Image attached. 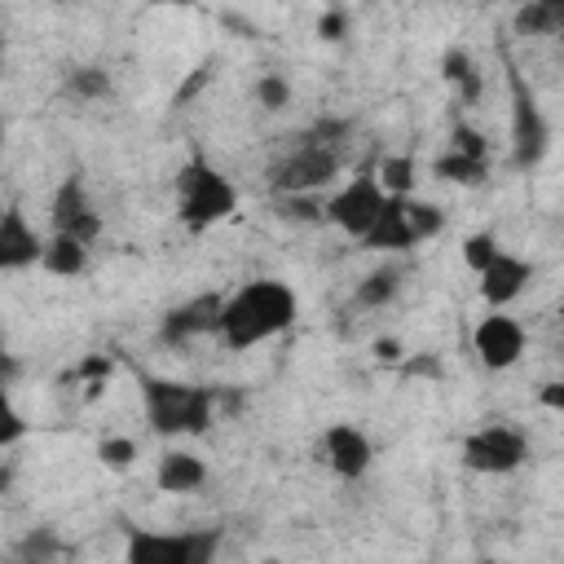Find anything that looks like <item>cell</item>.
I'll list each match as a JSON object with an SVG mask.
<instances>
[{
    "instance_id": "6da1fadb",
    "label": "cell",
    "mask_w": 564,
    "mask_h": 564,
    "mask_svg": "<svg viewBox=\"0 0 564 564\" xmlns=\"http://www.w3.org/2000/svg\"><path fill=\"white\" fill-rule=\"evenodd\" d=\"M295 317H300V300H295V291L286 282H278V278H251V282H242L238 291L225 295L216 335L225 339V348L247 352V348L282 335Z\"/></svg>"
},
{
    "instance_id": "7a4b0ae2",
    "label": "cell",
    "mask_w": 564,
    "mask_h": 564,
    "mask_svg": "<svg viewBox=\"0 0 564 564\" xmlns=\"http://www.w3.org/2000/svg\"><path fill=\"white\" fill-rule=\"evenodd\" d=\"M216 392L220 388L141 375V405H145L150 432L154 436H203L216 419Z\"/></svg>"
},
{
    "instance_id": "3957f363",
    "label": "cell",
    "mask_w": 564,
    "mask_h": 564,
    "mask_svg": "<svg viewBox=\"0 0 564 564\" xmlns=\"http://www.w3.org/2000/svg\"><path fill=\"white\" fill-rule=\"evenodd\" d=\"M234 212H238V185L203 154H189L176 172V220L189 234H207L225 225Z\"/></svg>"
},
{
    "instance_id": "277c9868",
    "label": "cell",
    "mask_w": 564,
    "mask_h": 564,
    "mask_svg": "<svg viewBox=\"0 0 564 564\" xmlns=\"http://www.w3.org/2000/svg\"><path fill=\"white\" fill-rule=\"evenodd\" d=\"M269 194H317L326 185H335L339 176V154L335 145H295L282 159L269 163Z\"/></svg>"
},
{
    "instance_id": "5b68a950",
    "label": "cell",
    "mask_w": 564,
    "mask_h": 564,
    "mask_svg": "<svg viewBox=\"0 0 564 564\" xmlns=\"http://www.w3.org/2000/svg\"><path fill=\"white\" fill-rule=\"evenodd\" d=\"M529 458V436L511 423H485L463 436V463L480 476H507Z\"/></svg>"
},
{
    "instance_id": "8992f818",
    "label": "cell",
    "mask_w": 564,
    "mask_h": 564,
    "mask_svg": "<svg viewBox=\"0 0 564 564\" xmlns=\"http://www.w3.org/2000/svg\"><path fill=\"white\" fill-rule=\"evenodd\" d=\"M220 546L216 529H181V533H132L128 560L132 564H207Z\"/></svg>"
},
{
    "instance_id": "52a82bcc",
    "label": "cell",
    "mask_w": 564,
    "mask_h": 564,
    "mask_svg": "<svg viewBox=\"0 0 564 564\" xmlns=\"http://www.w3.org/2000/svg\"><path fill=\"white\" fill-rule=\"evenodd\" d=\"M383 185L375 181V167H361L352 181H344L330 198H326V225H335L348 238H361L370 229V220L383 207Z\"/></svg>"
},
{
    "instance_id": "ba28073f",
    "label": "cell",
    "mask_w": 564,
    "mask_h": 564,
    "mask_svg": "<svg viewBox=\"0 0 564 564\" xmlns=\"http://www.w3.org/2000/svg\"><path fill=\"white\" fill-rule=\"evenodd\" d=\"M546 150H551V123L542 119V110L529 97L524 79L511 75V163L520 172H529V167L542 163Z\"/></svg>"
},
{
    "instance_id": "9c48e42d",
    "label": "cell",
    "mask_w": 564,
    "mask_h": 564,
    "mask_svg": "<svg viewBox=\"0 0 564 564\" xmlns=\"http://www.w3.org/2000/svg\"><path fill=\"white\" fill-rule=\"evenodd\" d=\"M48 220H53V234H70V238L84 242V247H93V242L101 238V212L93 207L88 185H84L79 176H66V181L53 189Z\"/></svg>"
},
{
    "instance_id": "30bf717a",
    "label": "cell",
    "mask_w": 564,
    "mask_h": 564,
    "mask_svg": "<svg viewBox=\"0 0 564 564\" xmlns=\"http://www.w3.org/2000/svg\"><path fill=\"white\" fill-rule=\"evenodd\" d=\"M524 344H529L524 326L516 317H507L502 308H489L471 330V348L485 370H511L524 357Z\"/></svg>"
},
{
    "instance_id": "8fae6325",
    "label": "cell",
    "mask_w": 564,
    "mask_h": 564,
    "mask_svg": "<svg viewBox=\"0 0 564 564\" xmlns=\"http://www.w3.org/2000/svg\"><path fill=\"white\" fill-rule=\"evenodd\" d=\"M220 304H225L220 291H203V295H194V300L167 308L163 322H159V339H163L167 348H181V344H189V339H198V335H216Z\"/></svg>"
},
{
    "instance_id": "7c38bea8",
    "label": "cell",
    "mask_w": 564,
    "mask_h": 564,
    "mask_svg": "<svg viewBox=\"0 0 564 564\" xmlns=\"http://www.w3.org/2000/svg\"><path fill=\"white\" fill-rule=\"evenodd\" d=\"M40 251H44V238L26 220V212L18 203L0 207V273H18V269L40 264Z\"/></svg>"
},
{
    "instance_id": "4fadbf2b",
    "label": "cell",
    "mask_w": 564,
    "mask_h": 564,
    "mask_svg": "<svg viewBox=\"0 0 564 564\" xmlns=\"http://www.w3.org/2000/svg\"><path fill=\"white\" fill-rule=\"evenodd\" d=\"M322 454H326V463H330L335 476L361 480V476L370 471L375 445H370V436H366L361 427H352V423H330V427L322 432Z\"/></svg>"
},
{
    "instance_id": "5bb4252c",
    "label": "cell",
    "mask_w": 564,
    "mask_h": 564,
    "mask_svg": "<svg viewBox=\"0 0 564 564\" xmlns=\"http://www.w3.org/2000/svg\"><path fill=\"white\" fill-rule=\"evenodd\" d=\"M476 278H480V300H485L489 308H507V304L529 286L533 264H529L524 256H516V251H502V247H498V256H494Z\"/></svg>"
},
{
    "instance_id": "9a60e30c",
    "label": "cell",
    "mask_w": 564,
    "mask_h": 564,
    "mask_svg": "<svg viewBox=\"0 0 564 564\" xmlns=\"http://www.w3.org/2000/svg\"><path fill=\"white\" fill-rule=\"evenodd\" d=\"M357 242H361V251H383V256H401V251L419 247L410 225H405V194H388L379 216L370 220V229Z\"/></svg>"
},
{
    "instance_id": "2e32d148",
    "label": "cell",
    "mask_w": 564,
    "mask_h": 564,
    "mask_svg": "<svg viewBox=\"0 0 564 564\" xmlns=\"http://www.w3.org/2000/svg\"><path fill=\"white\" fill-rule=\"evenodd\" d=\"M154 485L163 494H194L207 485V463L189 449H167L159 454V467H154Z\"/></svg>"
},
{
    "instance_id": "e0dca14e",
    "label": "cell",
    "mask_w": 564,
    "mask_h": 564,
    "mask_svg": "<svg viewBox=\"0 0 564 564\" xmlns=\"http://www.w3.org/2000/svg\"><path fill=\"white\" fill-rule=\"evenodd\" d=\"M40 269L53 273V278H79V273L88 269V247L75 242L70 234H53V238H44Z\"/></svg>"
},
{
    "instance_id": "ac0fdd59",
    "label": "cell",
    "mask_w": 564,
    "mask_h": 564,
    "mask_svg": "<svg viewBox=\"0 0 564 564\" xmlns=\"http://www.w3.org/2000/svg\"><path fill=\"white\" fill-rule=\"evenodd\" d=\"M432 176L445 181V185H463V189H476L485 185L489 176V159H471V154H458V150H445L432 159Z\"/></svg>"
},
{
    "instance_id": "d6986e66",
    "label": "cell",
    "mask_w": 564,
    "mask_h": 564,
    "mask_svg": "<svg viewBox=\"0 0 564 564\" xmlns=\"http://www.w3.org/2000/svg\"><path fill=\"white\" fill-rule=\"evenodd\" d=\"M441 79L458 93V101L467 106V101H476L480 97V88H485V79H480V70H476V62H471V53L467 48H445V57H441Z\"/></svg>"
},
{
    "instance_id": "ffe728a7",
    "label": "cell",
    "mask_w": 564,
    "mask_h": 564,
    "mask_svg": "<svg viewBox=\"0 0 564 564\" xmlns=\"http://www.w3.org/2000/svg\"><path fill=\"white\" fill-rule=\"evenodd\" d=\"M397 291H401V269H397V264H379V269H370V273L357 282L352 304H357V308H388V304L397 300Z\"/></svg>"
},
{
    "instance_id": "44dd1931",
    "label": "cell",
    "mask_w": 564,
    "mask_h": 564,
    "mask_svg": "<svg viewBox=\"0 0 564 564\" xmlns=\"http://www.w3.org/2000/svg\"><path fill=\"white\" fill-rule=\"evenodd\" d=\"M511 26H516V35H524V40H551V35H560V26H564V9H546V4H538V0H524V4L516 9Z\"/></svg>"
},
{
    "instance_id": "7402d4cb",
    "label": "cell",
    "mask_w": 564,
    "mask_h": 564,
    "mask_svg": "<svg viewBox=\"0 0 564 564\" xmlns=\"http://www.w3.org/2000/svg\"><path fill=\"white\" fill-rule=\"evenodd\" d=\"M66 93L79 97V101H101V97H110V70L106 66H93V62L70 66L66 70Z\"/></svg>"
},
{
    "instance_id": "603a6c76",
    "label": "cell",
    "mask_w": 564,
    "mask_h": 564,
    "mask_svg": "<svg viewBox=\"0 0 564 564\" xmlns=\"http://www.w3.org/2000/svg\"><path fill=\"white\" fill-rule=\"evenodd\" d=\"M414 159L410 154H383L379 167H375V181L383 185V194H414Z\"/></svg>"
},
{
    "instance_id": "cb8c5ba5",
    "label": "cell",
    "mask_w": 564,
    "mask_h": 564,
    "mask_svg": "<svg viewBox=\"0 0 564 564\" xmlns=\"http://www.w3.org/2000/svg\"><path fill=\"white\" fill-rule=\"evenodd\" d=\"M110 375H115V357H110V352H88V357H79L75 370H70V379L84 383V397H88V401L101 397V388L110 383Z\"/></svg>"
},
{
    "instance_id": "d4e9b609",
    "label": "cell",
    "mask_w": 564,
    "mask_h": 564,
    "mask_svg": "<svg viewBox=\"0 0 564 564\" xmlns=\"http://www.w3.org/2000/svg\"><path fill=\"white\" fill-rule=\"evenodd\" d=\"M405 225H410L414 242H427V238H436V234L445 229V212H441L436 203H427V198L405 194Z\"/></svg>"
},
{
    "instance_id": "484cf974",
    "label": "cell",
    "mask_w": 564,
    "mask_h": 564,
    "mask_svg": "<svg viewBox=\"0 0 564 564\" xmlns=\"http://www.w3.org/2000/svg\"><path fill=\"white\" fill-rule=\"evenodd\" d=\"M278 198V216L295 220V225H322L326 220V198L317 194H273Z\"/></svg>"
},
{
    "instance_id": "4316f807",
    "label": "cell",
    "mask_w": 564,
    "mask_h": 564,
    "mask_svg": "<svg viewBox=\"0 0 564 564\" xmlns=\"http://www.w3.org/2000/svg\"><path fill=\"white\" fill-rule=\"evenodd\" d=\"M251 93H256V101H260V110H269V115H282V110L291 106V97H295V93H291V79H286V75H278V70H269V75H260Z\"/></svg>"
},
{
    "instance_id": "83f0119b",
    "label": "cell",
    "mask_w": 564,
    "mask_h": 564,
    "mask_svg": "<svg viewBox=\"0 0 564 564\" xmlns=\"http://www.w3.org/2000/svg\"><path fill=\"white\" fill-rule=\"evenodd\" d=\"M348 132H352L348 119H339V115H322V119H313V123L300 132V141H304V145H335V141H344Z\"/></svg>"
},
{
    "instance_id": "f1b7e54d",
    "label": "cell",
    "mask_w": 564,
    "mask_h": 564,
    "mask_svg": "<svg viewBox=\"0 0 564 564\" xmlns=\"http://www.w3.org/2000/svg\"><path fill=\"white\" fill-rule=\"evenodd\" d=\"M97 458H101V467H110V471H128L132 458H137V441H132V436H101V441H97Z\"/></svg>"
},
{
    "instance_id": "f546056e",
    "label": "cell",
    "mask_w": 564,
    "mask_h": 564,
    "mask_svg": "<svg viewBox=\"0 0 564 564\" xmlns=\"http://www.w3.org/2000/svg\"><path fill=\"white\" fill-rule=\"evenodd\" d=\"M26 436V419H22V410L13 405V397H9V388L0 383V449H9V445H18Z\"/></svg>"
},
{
    "instance_id": "4dcf8cb0",
    "label": "cell",
    "mask_w": 564,
    "mask_h": 564,
    "mask_svg": "<svg viewBox=\"0 0 564 564\" xmlns=\"http://www.w3.org/2000/svg\"><path fill=\"white\" fill-rule=\"evenodd\" d=\"M494 256H498V238H494L489 229H480V234H467V238H463V264H467L471 273H480Z\"/></svg>"
},
{
    "instance_id": "1f68e13d",
    "label": "cell",
    "mask_w": 564,
    "mask_h": 564,
    "mask_svg": "<svg viewBox=\"0 0 564 564\" xmlns=\"http://www.w3.org/2000/svg\"><path fill=\"white\" fill-rule=\"evenodd\" d=\"M449 150L471 154V159H489V137L480 128H471V123H454L449 128Z\"/></svg>"
},
{
    "instance_id": "d6a6232c",
    "label": "cell",
    "mask_w": 564,
    "mask_h": 564,
    "mask_svg": "<svg viewBox=\"0 0 564 564\" xmlns=\"http://www.w3.org/2000/svg\"><path fill=\"white\" fill-rule=\"evenodd\" d=\"M344 31H348V13H344V9H326V13L317 18V35H322L326 44H339Z\"/></svg>"
},
{
    "instance_id": "836d02e7",
    "label": "cell",
    "mask_w": 564,
    "mask_h": 564,
    "mask_svg": "<svg viewBox=\"0 0 564 564\" xmlns=\"http://www.w3.org/2000/svg\"><path fill=\"white\" fill-rule=\"evenodd\" d=\"M212 75H216V70H212V62H203V66H194V75H189V79H185V84L176 88V97H172V101H176V106H185L189 97H198V93H203V88L212 84Z\"/></svg>"
},
{
    "instance_id": "e575fe53",
    "label": "cell",
    "mask_w": 564,
    "mask_h": 564,
    "mask_svg": "<svg viewBox=\"0 0 564 564\" xmlns=\"http://www.w3.org/2000/svg\"><path fill=\"white\" fill-rule=\"evenodd\" d=\"M370 352H375V361H379V366H397V361L405 357V348H401V339H397V335H379V339L370 344Z\"/></svg>"
},
{
    "instance_id": "d590c367",
    "label": "cell",
    "mask_w": 564,
    "mask_h": 564,
    "mask_svg": "<svg viewBox=\"0 0 564 564\" xmlns=\"http://www.w3.org/2000/svg\"><path fill=\"white\" fill-rule=\"evenodd\" d=\"M397 366H401V375H427V379H441V361H436V357H401Z\"/></svg>"
},
{
    "instance_id": "8d00e7d4",
    "label": "cell",
    "mask_w": 564,
    "mask_h": 564,
    "mask_svg": "<svg viewBox=\"0 0 564 564\" xmlns=\"http://www.w3.org/2000/svg\"><path fill=\"white\" fill-rule=\"evenodd\" d=\"M538 401H542L546 410H555V414H560V410H564V383H560V379H551V383H542V392H538Z\"/></svg>"
},
{
    "instance_id": "74e56055",
    "label": "cell",
    "mask_w": 564,
    "mask_h": 564,
    "mask_svg": "<svg viewBox=\"0 0 564 564\" xmlns=\"http://www.w3.org/2000/svg\"><path fill=\"white\" fill-rule=\"evenodd\" d=\"M48 551H57V542H53V538H40V542H35V538H26V542H22V555H48Z\"/></svg>"
},
{
    "instance_id": "f35d334b",
    "label": "cell",
    "mask_w": 564,
    "mask_h": 564,
    "mask_svg": "<svg viewBox=\"0 0 564 564\" xmlns=\"http://www.w3.org/2000/svg\"><path fill=\"white\" fill-rule=\"evenodd\" d=\"M13 375H18V361H13L9 352H0V383L13 388Z\"/></svg>"
},
{
    "instance_id": "ab89813d",
    "label": "cell",
    "mask_w": 564,
    "mask_h": 564,
    "mask_svg": "<svg viewBox=\"0 0 564 564\" xmlns=\"http://www.w3.org/2000/svg\"><path fill=\"white\" fill-rule=\"evenodd\" d=\"M150 9H194L198 0H145Z\"/></svg>"
},
{
    "instance_id": "60d3db41",
    "label": "cell",
    "mask_w": 564,
    "mask_h": 564,
    "mask_svg": "<svg viewBox=\"0 0 564 564\" xmlns=\"http://www.w3.org/2000/svg\"><path fill=\"white\" fill-rule=\"evenodd\" d=\"M4 137H9V119H4V110H0V150H4Z\"/></svg>"
},
{
    "instance_id": "b9f144b4",
    "label": "cell",
    "mask_w": 564,
    "mask_h": 564,
    "mask_svg": "<svg viewBox=\"0 0 564 564\" xmlns=\"http://www.w3.org/2000/svg\"><path fill=\"white\" fill-rule=\"evenodd\" d=\"M9 489V467H0V494Z\"/></svg>"
},
{
    "instance_id": "7bdbcfd3",
    "label": "cell",
    "mask_w": 564,
    "mask_h": 564,
    "mask_svg": "<svg viewBox=\"0 0 564 564\" xmlns=\"http://www.w3.org/2000/svg\"><path fill=\"white\" fill-rule=\"evenodd\" d=\"M538 4H546V9H564V0H538Z\"/></svg>"
},
{
    "instance_id": "ee69618b",
    "label": "cell",
    "mask_w": 564,
    "mask_h": 564,
    "mask_svg": "<svg viewBox=\"0 0 564 564\" xmlns=\"http://www.w3.org/2000/svg\"><path fill=\"white\" fill-rule=\"evenodd\" d=\"M0 70H4V35H0Z\"/></svg>"
}]
</instances>
